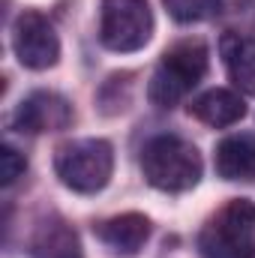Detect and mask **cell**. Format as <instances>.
<instances>
[{
	"instance_id": "cell-1",
	"label": "cell",
	"mask_w": 255,
	"mask_h": 258,
	"mask_svg": "<svg viewBox=\"0 0 255 258\" xmlns=\"http://www.w3.org/2000/svg\"><path fill=\"white\" fill-rule=\"evenodd\" d=\"M201 153L177 135H156L141 150L144 180L159 192H186L201 180Z\"/></svg>"
},
{
	"instance_id": "cell-2",
	"label": "cell",
	"mask_w": 255,
	"mask_h": 258,
	"mask_svg": "<svg viewBox=\"0 0 255 258\" xmlns=\"http://www.w3.org/2000/svg\"><path fill=\"white\" fill-rule=\"evenodd\" d=\"M207 45L201 39H180L174 42L159 66L150 75L147 84V99L156 108H174L192 87L207 75Z\"/></svg>"
},
{
	"instance_id": "cell-3",
	"label": "cell",
	"mask_w": 255,
	"mask_h": 258,
	"mask_svg": "<svg viewBox=\"0 0 255 258\" xmlns=\"http://www.w3.org/2000/svg\"><path fill=\"white\" fill-rule=\"evenodd\" d=\"M54 171L66 189L93 195L108 186L114 174V147L105 138H75L57 147Z\"/></svg>"
},
{
	"instance_id": "cell-4",
	"label": "cell",
	"mask_w": 255,
	"mask_h": 258,
	"mask_svg": "<svg viewBox=\"0 0 255 258\" xmlns=\"http://www.w3.org/2000/svg\"><path fill=\"white\" fill-rule=\"evenodd\" d=\"M201 258H255V204L231 198L198 234Z\"/></svg>"
},
{
	"instance_id": "cell-5",
	"label": "cell",
	"mask_w": 255,
	"mask_h": 258,
	"mask_svg": "<svg viewBox=\"0 0 255 258\" xmlns=\"http://www.w3.org/2000/svg\"><path fill=\"white\" fill-rule=\"evenodd\" d=\"M153 12L147 0H102L99 9V42L108 51L129 54L150 42Z\"/></svg>"
},
{
	"instance_id": "cell-6",
	"label": "cell",
	"mask_w": 255,
	"mask_h": 258,
	"mask_svg": "<svg viewBox=\"0 0 255 258\" xmlns=\"http://www.w3.org/2000/svg\"><path fill=\"white\" fill-rule=\"evenodd\" d=\"M12 51L24 69L42 72L60 60V39L42 12H21L12 24Z\"/></svg>"
},
{
	"instance_id": "cell-7",
	"label": "cell",
	"mask_w": 255,
	"mask_h": 258,
	"mask_svg": "<svg viewBox=\"0 0 255 258\" xmlns=\"http://www.w3.org/2000/svg\"><path fill=\"white\" fill-rule=\"evenodd\" d=\"M15 129L27 135H42V132H60L72 123V105L54 90H33L24 96L12 114Z\"/></svg>"
},
{
	"instance_id": "cell-8",
	"label": "cell",
	"mask_w": 255,
	"mask_h": 258,
	"mask_svg": "<svg viewBox=\"0 0 255 258\" xmlns=\"http://www.w3.org/2000/svg\"><path fill=\"white\" fill-rule=\"evenodd\" d=\"M93 234H96V240L111 255L132 258V255H138L141 246L147 243L150 222H147L144 213H120V216H111V219L96 222L93 225Z\"/></svg>"
},
{
	"instance_id": "cell-9",
	"label": "cell",
	"mask_w": 255,
	"mask_h": 258,
	"mask_svg": "<svg viewBox=\"0 0 255 258\" xmlns=\"http://www.w3.org/2000/svg\"><path fill=\"white\" fill-rule=\"evenodd\" d=\"M219 54L231 84L240 93H255V39L246 33H222Z\"/></svg>"
},
{
	"instance_id": "cell-10",
	"label": "cell",
	"mask_w": 255,
	"mask_h": 258,
	"mask_svg": "<svg viewBox=\"0 0 255 258\" xmlns=\"http://www.w3.org/2000/svg\"><path fill=\"white\" fill-rule=\"evenodd\" d=\"M216 174L222 180H252L255 177V138L246 132L228 135L216 144L213 153Z\"/></svg>"
},
{
	"instance_id": "cell-11",
	"label": "cell",
	"mask_w": 255,
	"mask_h": 258,
	"mask_svg": "<svg viewBox=\"0 0 255 258\" xmlns=\"http://www.w3.org/2000/svg\"><path fill=\"white\" fill-rule=\"evenodd\" d=\"M189 114L213 129H225V126H234L246 114V105H243L240 93L225 90V87H213V90L201 93L198 99H192Z\"/></svg>"
},
{
	"instance_id": "cell-12",
	"label": "cell",
	"mask_w": 255,
	"mask_h": 258,
	"mask_svg": "<svg viewBox=\"0 0 255 258\" xmlns=\"http://www.w3.org/2000/svg\"><path fill=\"white\" fill-rule=\"evenodd\" d=\"M30 255L33 258H84V252H81L78 234L66 225L63 219L51 216V219L39 222V228L33 231Z\"/></svg>"
},
{
	"instance_id": "cell-13",
	"label": "cell",
	"mask_w": 255,
	"mask_h": 258,
	"mask_svg": "<svg viewBox=\"0 0 255 258\" xmlns=\"http://www.w3.org/2000/svg\"><path fill=\"white\" fill-rule=\"evenodd\" d=\"M168 15L180 24H195V21H207L222 9V0H162Z\"/></svg>"
},
{
	"instance_id": "cell-14",
	"label": "cell",
	"mask_w": 255,
	"mask_h": 258,
	"mask_svg": "<svg viewBox=\"0 0 255 258\" xmlns=\"http://www.w3.org/2000/svg\"><path fill=\"white\" fill-rule=\"evenodd\" d=\"M24 168H27V162H24V156L15 150V147H3L0 150V183L3 186H9V183H15L21 174H24Z\"/></svg>"
}]
</instances>
